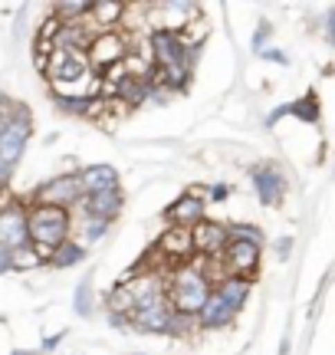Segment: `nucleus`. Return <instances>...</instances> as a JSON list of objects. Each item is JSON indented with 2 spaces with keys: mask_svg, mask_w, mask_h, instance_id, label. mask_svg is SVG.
I'll use <instances>...</instances> for the list:
<instances>
[{
  "mask_svg": "<svg viewBox=\"0 0 335 355\" xmlns=\"http://www.w3.org/2000/svg\"><path fill=\"white\" fill-rule=\"evenodd\" d=\"M194 322H197V329H201V332H220V329H227V326L233 322V313H230V306H227L217 293H214V296L207 300L204 309L197 313V319H194Z\"/></svg>",
  "mask_w": 335,
  "mask_h": 355,
  "instance_id": "17",
  "label": "nucleus"
},
{
  "mask_svg": "<svg viewBox=\"0 0 335 355\" xmlns=\"http://www.w3.org/2000/svg\"><path fill=\"white\" fill-rule=\"evenodd\" d=\"M191 237H194V257H207V260H217V257H224L227 243H230L227 224L210 220V217H207L204 224H197V227L191 230Z\"/></svg>",
  "mask_w": 335,
  "mask_h": 355,
  "instance_id": "12",
  "label": "nucleus"
},
{
  "mask_svg": "<svg viewBox=\"0 0 335 355\" xmlns=\"http://www.w3.org/2000/svg\"><path fill=\"white\" fill-rule=\"evenodd\" d=\"M289 254H293V237H280V241H276V257H280V260H289Z\"/></svg>",
  "mask_w": 335,
  "mask_h": 355,
  "instance_id": "31",
  "label": "nucleus"
},
{
  "mask_svg": "<svg viewBox=\"0 0 335 355\" xmlns=\"http://www.w3.org/2000/svg\"><path fill=\"white\" fill-rule=\"evenodd\" d=\"M227 234H230V241H240V243H253L263 250V243H266V234L260 224H250V220H233L227 224Z\"/></svg>",
  "mask_w": 335,
  "mask_h": 355,
  "instance_id": "22",
  "label": "nucleus"
},
{
  "mask_svg": "<svg viewBox=\"0 0 335 355\" xmlns=\"http://www.w3.org/2000/svg\"><path fill=\"white\" fill-rule=\"evenodd\" d=\"M158 254L171 263V270H174V266H181V263H188V260H194V237H191V230L168 227L165 234H161V241H158Z\"/></svg>",
  "mask_w": 335,
  "mask_h": 355,
  "instance_id": "14",
  "label": "nucleus"
},
{
  "mask_svg": "<svg viewBox=\"0 0 335 355\" xmlns=\"http://www.w3.org/2000/svg\"><path fill=\"white\" fill-rule=\"evenodd\" d=\"M13 355H33V352H13Z\"/></svg>",
  "mask_w": 335,
  "mask_h": 355,
  "instance_id": "34",
  "label": "nucleus"
},
{
  "mask_svg": "<svg viewBox=\"0 0 335 355\" xmlns=\"http://www.w3.org/2000/svg\"><path fill=\"white\" fill-rule=\"evenodd\" d=\"M168 279V303L178 316L197 319V313L207 306V300L214 296V279L207 277L204 257H194L188 263L165 270Z\"/></svg>",
  "mask_w": 335,
  "mask_h": 355,
  "instance_id": "2",
  "label": "nucleus"
},
{
  "mask_svg": "<svg viewBox=\"0 0 335 355\" xmlns=\"http://www.w3.org/2000/svg\"><path fill=\"white\" fill-rule=\"evenodd\" d=\"M60 343H63V336H46V339H43V352H53Z\"/></svg>",
  "mask_w": 335,
  "mask_h": 355,
  "instance_id": "33",
  "label": "nucleus"
},
{
  "mask_svg": "<svg viewBox=\"0 0 335 355\" xmlns=\"http://www.w3.org/2000/svg\"><path fill=\"white\" fill-rule=\"evenodd\" d=\"M53 17L60 24H86L92 13V0H66V3H53Z\"/></svg>",
  "mask_w": 335,
  "mask_h": 355,
  "instance_id": "20",
  "label": "nucleus"
},
{
  "mask_svg": "<svg viewBox=\"0 0 335 355\" xmlns=\"http://www.w3.org/2000/svg\"><path fill=\"white\" fill-rule=\"evenodd\" d=\"M129 17V3L122 0H92V13L86 24L92 26V33H105V30H118Z\"/></svg>",
  "mask_w": 335,
  "mask_h": 355,
  "instance_id": "15",
  "label": "nucleus"
},
{
  "mask_svg": "<svg viewBox=\"0 0 335 355\" xmlns=\"http://www.w3.org/2000/svg\"><path fill=\"white\" fill-rule=\"evenodd\" d=\"M73 227H76V241L82 243V247H89V243H99L109 234V227L112 224H105V220H96V217H76L73 214Z\"/></svg>",
  "mask_w": 335,
  "mask_h": 355,
  "instance_id": "21",
  "label": "nucleus"
},
{
  "mask_svg": "<svg viewBox=\"0 0 335 355\" xmlns=\"http://www.w3.org/2000/svg\"><path fill=\"white\" fill-rule=\"evenodd\" d=\"M145 43H148L152 66H155L161 86H168L171 92H184L191 86L201 46H191L184 40V33H178V30H148Z\"/></svg>",
  "mask_w": 335,
  "mask_h": 355,
  "instance_id": "1",
  "label": "nucleus"
},
{
  "mask_svg": "<svg viewBox=\"0 0 335 355\" xmlns=\"http://www.w3.org/2000/svg\"><path fill=\"white\" fill-rule=\"evenodd\" d=\"M89 254V247H82V243L73 237V241H66L63 247H56L50 257V266L53 270H69V266H79Z\"/></svg>",
  "mask_w": 335,
  "mask_h": 355,
  "instance_id": "19",
  "label": "nucleus"
},
{
  "mask_svg": "<svg viewBox=\"0 0 335 355\" xmlns=\"http://www.w3.org/2000/svg\"><path fill=\"white\" fill-rule=\"evenodd\" d=\"M109 326H112V329H118V332H129L132 329V319L125 316V313H109Z\"/></svg>",
  "mask_w": 335,
  "mask_h": 355,
  "instance_id": "29",
  "label": "nucleus"
},
{
  "mask_svg": "<svg viewBox=\"0 0 335 355\" xmlns=\"http://www.w3.org/2000/svg\"><path fill=\"white\" fill-rule=\"evenodd\" d=\"M122 207H125V194H122V188H116V191H102V194H86L73 214L76 217H96V220L112 224V220L122 214Z\"/></svg>",
  "mask_w": 335,
  "mask_h": 355,
  "instance_id": "13",
  "label": "nucleus"
},
{
  "mask_svg": "<svg viewBox=\"0 0 335 355\" xmlns=\"http://www.w3.org/2000/svg\"><path fill=\"white\" fill-rule=\"evenodd\" d=\"M129 319H132V329L145 332V336H174V326H178V313L171 309L168 296L158 300V303L138 306Z\"/></svg>",
  "mask_w": 335,
  "mask_h": 355,
  "instance_id": "8",
  "label": "nucleus"
},
{
  "mask_svg": "<svg viewBox=\"0 0 335 355\" xmlns=\"http://www.w3.org/2000/svg\"><path fill=\"white\" fill-rule=\"evenodd\" d=\"M129 50H132L129 33H122V30H105V33H96V37H92L86 60H89L92 73H96V76H102V73H109L112 66L125 63Z\"/></svg>",
  "mask_w": 335,
  "mask_h": 355,
  "instance_id": "6",
  "label": "nucleus"
},
{
  "mask_svg": "<svg viewBox=\"0 0 335 355\" xmlns=\"http://www.w3.org/2000/svg\"><path fill=\"white\" fill-rule=\"evenodd\" d=\"M13 270V260H10V250L0 247V273H10Z\"/></svg>",
  "mask_w": 335,
  "mask_h": 355,
  "instance_id": "32",
  "label": "nucleus"
},
{
  "mask_svg": "<svg viewBox=\"0 0 335 355\" xmlns=\"http://www.w3.org/2000/svg\"><path fill=\"white\" fill-rule=\"evenodd\" d=\"M165 217H168V227L194 230L197 224L207 220V201L197 191H184V194H178V198L165 207Z\"/></svg>",
  "mask_w": 335,
  "mask_h": 355,
  "instance_id": "10",
  "label": "nucleus"
},
{
  "mask_svg": "<svg viewBox=\"0 0 335 355\" xmlns=\"http://www.w3.org/2000/svg\"><path fill=\"white\" fill-rule=\"evenodd\" d=\"M230 184L227 181H217V184H210V191H207V201H214V204H220V201H227L230 198Z\"/></svg>",
  "mask_w": 335,
  "mask_h": 355,
  "instance_id": "27",
  "label": "nucleus"
},
{
  "mask_svg": "<svg viewBox=\"0 0 335 355\" xmlns=\"http://www.w3.org/2000/svg\"><path fill=\"white\" fill-rule=\"evenodd\" d=\"M323 33H325V40H329V46L335 50V7L329 13H325V24H323Z\"/></svg>",
  "mask_w": 335,
  "mask_h": 355,
  "instance_id": "30",
  "label": "nucleus"
},
{
  "mask_svg": "<svg viewBox=\"0 0 335 355\" xmlns=\"http://www.w3.org/2000/svg\"><path fill=\"white\" fill-rule=\"evenodd\" d=\"M260 247L253 243H240V241H230L227 250L220 257V263L227 270V277H240V279H253L260 273Z\"/></svg>",
  "mask_w": 335,
  "mask_h": 355,
  "instance_id": "11",
  "label": "nucleus"
},
{
  "mask_svg": "<svg viewBox=\"0 0 335 355\" xmlns=\"http://www.w3.org/2000/svg\"><path fill=\"white\" fill-rule=\"evenodd\" d=\"M86 194H82V184H79V171L73 175H60V178H50V181H43L30 198L26 204H46V207H63V211H76L79 201H82Z\"/></svg>",
  "mask_w": 335,
  "mask_h": 355,
  "instance_id": "7",
  "label": "nucleus"
},
{
  "mask_svg": "<svg viewBox=\"0 0 335 355\" xmlns=\"http://www.w3.org/2000/svg\"><path fill=\"white\" fill-rule=\"evenodd\" d=\"M214 293H217L224 303L230 306V313L237 316L240 309L246 306V300H250V293H253V279H240V277H224L214 286Z\"/></svg>",
  "mask_w": 335,
  "mask_h": 355,
  "instance_id": "18",
  "label": "nucleus"
},
{
  "mask_svg": "<svg viewBox=\"0 0 335 355\" xmlns=\"http://www.w3.org/2000/svg\"><path fill=\"white\" fill-rule=\"evenodd\" d=\"M79 184L82 194H102V191L122 188V175L112 165H86L79 171Z\"/></svg>",
  "mask_w": 335,
  "mask_h": 355,
  "instance_id": "16",
  "label": "nucleus"
},
{
  "mask_svg": "<svg viewBox=\"0 0 335 355\" xmlns=\"http://www.w3.org/2000/svg\"><path fill=\"white\" fill-rule=\"evenodd\" d=\"M0 247L10 254L30 247V204L13 198L10 188H0Z\"/></svg>",
  "mask_w": 335,
  "mask_h": 355,
  "instance_id": "5",
  "label": "nucleus"
},
{
  "mask_svg": "<svg viewBox=\"0 0 335 355\" xmlns=\"http://www.w3.org/2000/svg\"><path fill=\"white\" fill-rule=\"evenodd\" d=\"M92 309H96V293H92V279L86 277L76 286V293H73V313L86 319V316H92Z\"/></svg>",
  "mask_w": 335,
  "mask_h": 355,
  "instance_id": "23",
  "label": "nucleus"
},
{
  "mask_svg": "<svg viewBox=\"0 0 335 355\" xmlns=\"http://www.w3.org/2000/svg\"><path fill=\"white\" fill-rule=\"evenodd\" d=\"M289 115H296L299 122H306V125H316V122H319V99H316V92H309V96H302L299 102H293V105H289Z\"/></svg>",
  "mask_w": 335,
  "mask_h": 355,
  "instance_id": "24",
  "label": "nucleus"
},
{
  "mask_svg": "<svg viewBox=\"0 0 335 355\" xmlns=\"http://www.w3.org/2000/svg\"><path fill=\"white\" fill-rule=\"evenodd\" d=\"M73 241V214L63 207H46V204H30V243L50 263L56 247Z\"/></svg>",
  "mask_w": 335,
  "mask_h": 355,
  "instance_id": "3",
  "label": "nucleus"
},
{
  "mask_svg": "<svg viewBox=\"0 0 335 355\" xmlns=\"http://www.w3.org/2000/svg\"><path fill=\"white\" fill-rule=\"evenodd\" d=\"M10 260H13V270H37V266H43V257L33 250V243H30V247H20V250H13Z\"/></svg>",
  "mask_w": 335,
  "mask_h": 355,
  "instance_id": "25",
  "label": "nucleus"
},
{
  "mask_svg": "<svg viewBox=\"0 0 335 355\" xmlns=\"http://www.w3.org/2000/svg\"><path fill=\"white\" fill-rule=\"evenodd\" d=\"M135 355H145V352H135Z\"/></svg>",
  "mask_w": 335,
  "mask_h": 355,
  "instance_id": "35",
  "label": "nucleus"
},
{
  "mask_svg": "<svg viewBox=\"0 0 335 355\" xmlns=\"http://www.w3.org/2000/svg\"><path fill=\"white\" fill-rule=\"evenodd\" d=\"M33 135V115L24 102H10V122L0 132V188H10L13 168L20 165L26 141Z\"/></svg>",
  "mask_w": 335,
  "mask_h": 355,
  "instance_id": "4",
  "label": "nucleus"
},
{
  "mask_svg": "<svg viewBox=\"0 0 335 355\" xmlns=\"http://www.w3.org/2000/svg\"><path fill=\"white\" fill-rule=\"evenodd\" d=\"M250 178H253V191H257V198L263 207H276V204L286 201V194H289V178L280 165H273V162H263V165L250 168Z\"/></svg>",
  "mask_w": 335,
  "mask_h": 355,
  "instance_id": "9",
  "label": "nucleus"
},
{
  "mask_svg": "<svg viewBox=\"0 0 335 355\" xmlns=\"http://www.w3.org/2000/svg\"><path fill=\"white\" fill-rule=\"evenodd\" d=\"M273 37V24H266V20H260V26H257V33H253V40H250V46H253V53H263L266 50V40Z\"/></svg>",
  "mask_w": 335,
  "mask_h": 355,
  "instance_id": "26",
  "label": "nucleus"
},
{
  "mask_svg": "<svg viewBox=\"0 0 335 355\" xmlns=\"http://www.w3.org/2000/svg\"><path fill=\"white\" fill-rule=\"evenodd\" d=\"M260 60H266V63H276V66H289V56H286L280 46H266V50L260 53Z\"/></svg>",
  "mask_w": 335,
  "mask_h": 355,
  "instance_id": "28",
  "label": "nucleus"
}]
</instances>
